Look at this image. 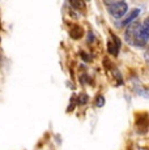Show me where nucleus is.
Segmentation results:
<instances>
[{"mask_svg":"<svg viewBox=\"0 0 149 150\" xmlns=\"http://www.w3.org/2000/svg\"><path fill=\"white\" fill-rule=\"evenodd\" d=\"M104 103H105L104 97H99V98H97V106H104Z\"/></svg>","mask_w":149,"mask_h":150,"instance_id":"7","label":"nucleus"},{"mask_svg":"<svg viewBox=\"0 0 149 150\" xmlns=\"http://www.w3.org/2000/svg\"><path fill=\"white\" fill-rule=\"evenodd\" d=\"M109 7V12L113 14L114 17L119 18L122 17L123 14H126V12L128 11V7L124 1H116V3H109L107 4Z\"/></svg>","mask_w":149,"mask_h":150,"instance_id":"2","label":"nucleus"},{"mask_svg":"<svg viewBox=\"0 0 149 150\" xmlns=\"http://www.w3.org/2000/svg\"><path fill=\"white\" fill-rule=\"evenodd\" d=\"M87 100H88V97L85 96V94H81V96H80V98H79V103H80V105H84Z\"/></svg>","mask_w":149,"mask_h":150,"instance_id":"6","label":"nucleus"},{"mask_svg":"<svg viewBox=\"0 0 149 150\" xmlns=\"http://www.w3.org/2000/svg\"><path fill=\"white\" fill-rule=\"evenodd\" d=\"M107 48H109V52H111L113 55H116L118 47H116V46H114V42H109L107 43Z\"/></svg>","mask_w":149,"mask_h":150,"instance_id":"5","label":"nucleus"},{"mask_svg":"<svg viewBox=\"0 0 149 150\" xmlns=\"http://www.w3.org/2000/svg\"><path fill=\"white\" fill-rule=\"evenodd\" d=\"M149 41V18H147L140 26V30L137 33V37L135 39L136 46H144Z\"/></svg>","mask_w":149,"mask_h":150,"instance_id":"1","label":"nucleus"},{"mask_svg":"<svg viewBox=\"0 0 149 150\" xmlns=\"http://www.w3.org/2000/svg\"><path fill=\"white\" fill-rule=\"evenodd\" d=\"M140 14V9L139 8H135V9H132L130 13L127 14V16L124 17V18L122 20V22H120V26H126V25H130L133 22L135 18H137V16Z\"/></svg>","mask_w":149,"mask_h":150,"instance_id":"4","label":"nucleus"},{"mask_svg":"<svg viewBox=\"0 0 149 150\" xmlns=\"http://www.w3.org/2000/svg\"><path fill=\"white\" fill-rule=\"evenodd\" d=\"M140 22L139 21H133L132 24L128 25L127 30H126V39L128 41V43H135V39H136L137 37V33H139L140 30Z\"/></svg>","mask_w":149,"mask_h":150,"instance_id":"3","label":"nucleus"}]
</instances>
